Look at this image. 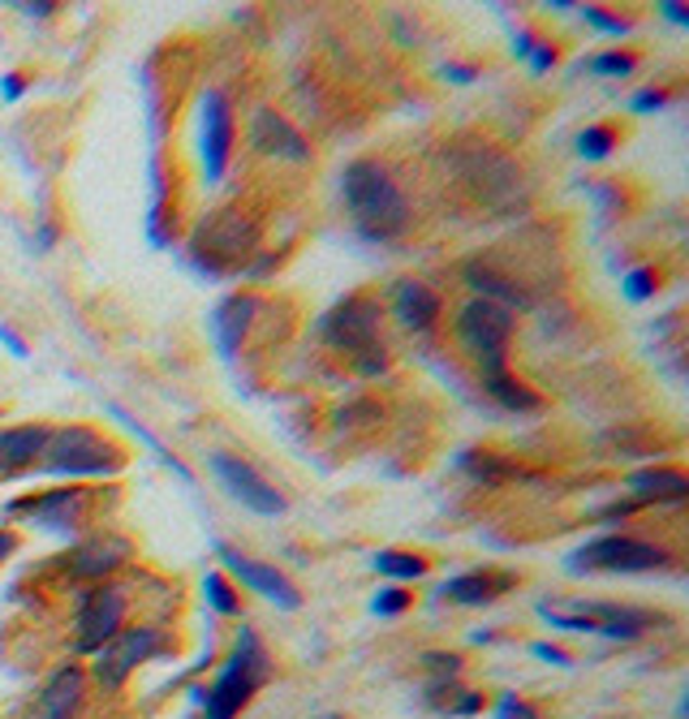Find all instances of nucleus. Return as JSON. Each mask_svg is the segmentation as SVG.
<instances>
[{
  "label": "nucleus",
  "instance_id": "nucleus-1",
  "mask_svg": "<svg viewBox=\"0 0 689 719\" xmlns=\"http://www.w3.org/2000/svg\"><path fill=\"white\" fill-rule=\"evenodd\" d=\"M341 190L354 216V229L366 241H393L397 233H406L409 207L406 195L393 186L388 168H379L375 160H354L341 177Z\"/></svg>",
  "mask_w": 689,
  "mask_h": 719
},
{
  "label": "nucleus",
  "instance_id": "nucleus-2",
  "mask_svg": "<svg viewBox=\"0 0 689 719\" xmlns=\"http://www.w3.org/2000/svg\"><path fill=\"white\" fill-rule=\"evenodd\" d=\"M122 466V448L91 427H56L48 431V444L40 452V470L61 475V479H104V475H117Z\"/></svg>",
  "mask_w": 689,
  "mask_h": 719
},
{
  "label": "nucleus",
  "instance_id": "nucleus-3",
  "mask_svg": "<svg viewBox=\"0 0 689 719\" xmlns=\"http://www.w3.org/2000/svg\"><path fill=\"white\" fill-rule=\"evenodd\" d=\"M268 673H272V664H268L263 642L254 638L250 629H242L216 685L203 689V719H238L246 702L259 694V685L268 680Z\"/></svg>",
  "mask_w": 689,
  "mask_h": 719
},
{
  "label": "nucleus",
  "instance_id": "nucleus-4",
  "mask_svg": "<svg viewBox=\"0 0 689 719\" xmlns=\"http://www.w3.org/2000/svg\"><path fill=\"white\" fill-rule=\"evenodd\" d=\"M539 616L552 629H577V634H599L612 642H634L655 625L650 612L638 607H616V603H586V600H556L539 603Z\"/></svg>",
  "mask_w": 689,
  "mask_h": 719
},
{
  "label": "nucleus",
  "instance_id": "nucleus-5",
  "mask_svg": "<svg viewBox=\"0 0 689 719\" xmlns=\"http://www.w3.org/2000/svg\"><path fill=\"white\" fill-rule=\"evenodd\" d=\"M254 241H259V229L246 216H238V211H216V216H207L203 225H199V233L190 241V254H195V263L203 268L207 277H225L229 268L246 263V254L254 250Z\"/></svg>",
  "mask_w": 689,
  "mask_h": 719
},
{
  "label": "nucleus",
  "instance_id": "nucleus-6",
  "mask_svg": "<svg viewBox=\"0 0 689 719\" xmlns=\"http://www.w3.org/2000/svg\"><path fill=\"white\" fill-rule=\"evenodd\" d=\"M457 336L461 345L474 354L483 375L504 371V354H509V341H513V311L495 306V302H466L461 315H457Z\"/></svg>",
  "mask_w": 689,
  "mask_h": 719
},
{
  "label": "nucleus",
  "instance_id": "nucleus-7",
  "mask_svg": "<svg viewBox=\"0 0 689 719\" xmlns=\"http://www.w3.org/2000/svg\"><path fill=\"white\" fill-rule=\"evenodd\" d=\"M573 573H650L672 564L664 548H655L647 539H629V534H604L595 543H582L565 560Z\"/></svg>",
  "mask_w": 689,
  "mask_h": 719
},
{
  "label": "nucleus",
  "instance_id": "nucleus-8",
  "mask_svg": "<svg viewBox=\"0 0 689 719\" xmlns=\"http://www.w3.org/2000/svg\"><path fill=\"white\" fill-rule=\"evenodd\" d=\"M379 315H384V311H379L375 298L354 293V298L336 302L324 320H320V336H324L336 354H349V358L358 362L363 354H370V350H384V345H379Z\"/></svg>",
  "mask_w": 689,
  "mask_h": 719
},
{
  "label": "nucleus",
  "instance_id": "nucleus-9",
  "mask_svg": "<svg viewBox=\"0 0 689 719\" xmlns=\"http://www.w3.org/2000/svg\"><path fill=\"white\" fill-rule=\"evenodd\" d=\"M9 518H27L35 521L48 534H74L82 530V521L91 513V491L82 487H61V491H43V496H27V500H13L4 504Z\"/></svg>",
  "mask_w": 689,
  "mask_h": 719
},
{
  "label": "nucleus",
  "instance_id": "nucleus-10",
  "mask_svg": "<svg viewBox=\"0 0 689 719\" xmlns=\"http://www.w3.org/2000/svg\"><path fill=\"white\" fill-rule=\"evenodd\" d=\"M207 466H211V475L220 479V487L242 504V509H250V513H259V518H281L284 513V500L281 491L272 487V482L263 479L250 461H242V457H229V452H211L207 457Z\"/></svg>",
  "mask_w": 689,
  "mask_h": 719
},
{
  "label": "nucleus",
  "instance_id": "nucleus-11",
  "mask_svg": "<svg viewBox=\"0 0 689 719\" xmlns=\"http://www.w3.org/2000/svg\"><path fill=\"white\" fill-rule=\"evenodd\" d=\"M122 621H125V591L122 586H104V582L91 586V591L79 600V621H74L79 638H74V646L86 650V655H95L104 642L122 634Z\"/></svg>",
  "mask_w": 689,
  "mask_h": 719
},
{
  "label": "nucleus",
  "instance_id": "nucleus-12",
  "mask_svg": "<svg viewBox=\"0 0 689 719\" xmlns=\"http://www.w3.org/2000/svg\"><path fill=\"white\" fill-rule=\"evenodd\" d=\"M156 650H160V629H122L117 638H108L95 650L91 673H95V680L104 689H122L125 680H129V673L143 659H152Z\"/></svg>",
  "mask_w": 689,
  "mask_h": 719
},
{
  "label": "nucleus",
  "instance_id": "nucleus-13",
  "mask_svg": "<svg viewBox=\"0 0 689 719\" xmlns=\"http://www.w3.org/2000/svg\"><path fill=\"white\" fill-rule=\"evenodd\" d=\"M229 152H233V113H229V100L220 91H203V100H199V160H203L207 186H216L225 177Z\"/></svg>",
  "mask_w": 689,
  "mask_h": 719
},
{
  "label": "nucleus",
  "instance_id": "nucleus-14",
  "mask_svg": "<svg viewBox=\"0 0 689 719\" xmlns=\"http://www.w3.org/2000/svg\"><path fill=\"white\" fill-rule=\"evenodd\" d=\"M216 552H220V560L229 564V573L242 582V586H250L259 600L276 603L281 612H297L302 607V591L284 577L276 564H263V560H250L242 556L238 548H229V543H216Z\"/></svg>",
  "mask_w": 689,
  "mask_h": 719
},
{
  "label": "nucleus",
  "instance_id": "nucleus-15",
  "mask_svg": "<svg viewBox=\"0 0 689 719\" xmlns=\"http://www.w3.org/2000/svg\"><path fill=\"white\" fill-rule=\"evenodd\" d=\"M250 147H254L259 156H276V160H289V164L311 160L306 138H302L281 113H272V108H259L254 121H250Z\"/></svg>",
  "mask_w": 689,
  "mask_h": 719
},
{
  "label": "nucleus",
  "instance_id": "nucleus-16",
  "mask_svg": "<svg viewBox=\"0 0 689 719\" xmlns=\"http://www.w3.org/2000/svg\"><path fill=\"white\" fill-rule=\"evenodd\" d=\"M125 560H129V543L125 539H117V534H95V539H86L79 552L70 556V577H79V582H104Z\"/></svg>",
  "mask_w": 689,
  "mask_h": 719
},
{
  "label": "nucleus",
  "instance_id": "nucleus-17",
  "mask_svg": "<svg viewBox=\"0 0 689 719\" xmlns=\"http://www.w3.org/2000/svg\"><path fill=\"white\" fill-rule=\"evenodd\" d=\"M48 431H52V427H40V423L0 431V479H13V475L35 470V466H40L43 444H48Z\"/></svg>",
  "mask_w": 689,
  "mask_h": 719
},
{
  "label": "nucleus",
  "instance_id": "nucleus-18",
  "mask_svg": "<svg viewBox=\"0 0 689 719\" xmlns=\"http://www.w3.org/2000/svg\"><path fill=\"white\" fill-rule=\"evenodd\" d=\"M254 306H259V302H254L250 293H229V298L211 311V336H216L220 358H233V354H238L246 327L254 320Z\"/></svg>",
  "mask_w": 689,
  "mask_h": 719
},
{
  "label": "nucleus",
  "instance_id": "nucleus-19",
  "mask_svg": "<svg viewBox=\"0 0 689 719\" xmlns=\"http://www.w3.org/2000/svg\"><path fill=\"white\" fill-rule=\"evenodd\" d=\"M82 689H86V677L79 664L56 668V677L43 685L40 702H35V719H74L82 707Z\"/></svg>",
  "mask_w": 689,
  "mask_h": 719
},
{
  "label": "nucleus",
  "instance_id": "nucleus-20",
  "mask_svg": "<svg viewBox=\"0 0 689 719\" xmlns=\"http://www.w3.org/2000/svg\"><path fill=\"white\" fill-rule=\"evenodd\" d=\"M393 315L406 332H427L431 323L440 320V298L418 280H401L397 293H393Z\"/></svg>",
  "mask_w": 689,
  "mask_h": 719
},
{
  "label": "nucleus",
  "instance_id": "nucleus-21",
  "mask_svg": "<svg viewBox=\"0 0 689 719\" xmlns=\"http://www.w3.org/2000/svg\"><path fill=\"white\" fill-rule=\"evenodd\" d=\"M513 586V577H487V573H461V577H448L440 586V600L466 603V607H479L491 603L495 595H504Z\"/></svg>",
  "mask_w": 689,
  "mask_h": 719
},
{
  "label": "nucleus",
  "instance_id": "nucleus-22",
  "mask_svg": "<svg viewBox=\"0 0 689 719\" xmlns=\"http://www.w3.org/2000/svg\"><path fill=\"white\" fill-rule=\"evenodd\" d=\"M466 284H470V289H479V298H483V302H495V306H504V311H509V306H518V311H522V306H530L526 293H522L513 280H504L500 272H491L487 263H466Z\"/></svg>",
  "mask_w": 689,
  "mask_h": 719
},
{
  "label": "nucleus",
  "instance_id": "nucleus-23",
  "mask_svg": "<svg viewBox=\"0 0 689 719\" xmlns=\"http://www.w3.org/2000/svg\"><path fill=\"white\" fill-rule=\"evenodd\" d=\"M629 487L643 491V500H672V504H681L689 496L686 475H677V470H638V475H629Z\"/></svg>",
  "mask_w": 689,
  "mask_h": 719
},
{
  "label": "nucleus",
  "instance_id": "nucleus-24",
  "mask_svg": "<svg viewBox=\"0 0 689 719\" xmlns=\"http://www.w3.org/2000/svg\"><path fill=\"white\" fill-rule=\"evenodd\" d=\"M483 388H487V397L491 400H500L504 409H539L543 400H539V393L530 388V384H522V379H513L509 375V366L504 371H495V375H483Z\"/></svg>",
  "mask_w": 689,
  "mask_h": 719
},
{
  "label": "nucleus",
  "instance_id": "nucleus-25",
  "mask_svg": "<svg viewBox=\"0 0 689 719\" xmlns=\"http://www.w3.org/2000/svg\"><path fill=\"white\" fill-rule=\"evenodd\" d=\"M108 414H113V418H117V423H125V427H129V431H134V436H138V440L147 444V448H152V452H156V457H160V461H164V466H168V470H173V475H177V479L195 482V475H190V470H186V461H177V457H173V452H168V448H164V444L156 440V436H152V431H147V427H143V423H138V418H134V414H125L122 405H108Z\"/></svg>",
  "mask_w": 689,
  "mask_h": 719
},
{
  "label": "nucleus",
  "instance_id": "nucleus-26",
  "mask_svg": "<svg viewBox=\"0 0 689 719\" xmlns=\"http://www.w3.org/2000/svg\"><path fill=\"white\" fill-rule=\"evenodd\" d=\"M375 569L379 573H388V577H401V582H414V577H422L427 573V560L414 556V552H375Z\"/></svg>",
  "mask_w": 689,
  "mask_h": 719
},
{
  "label": "nucleus",
  "instance_id": "nucleus-27",
  "mask_svg": "<svg viewBox=\"0 0 689 719\" xmlns=\"http://www.w3.org/2000/svg\"><path fill=\"white\" fill-rule=\"evenodd\" d=\"M203 595H207V603L220 612V616H242V600H238V591L225 582V573H207Z\"/></svg>",
  "mask_w": 689,
  "mask_h": 719
},
{
  "label": "nucleus",
  "instance_id": "nucleus-28",
  "mask_svg": "<svg viewBox=\"0 0 689 719\" xmlns=\"http://www.w3.org/2000/svg\"><path fill=\"white\" fill-rule=\"evenodd\" d=\"M612 147H616V134L608 125H586L577 134V156H586V160H604Z\"/></svg>",
  "mask_w": 689,
  "mask_h": 719
},
{
  "label": "nucleus",
  "instance_id": "nucleus-29",
  "mask_svg": "<svg viewBox=\"0 0 689 719\" xmlns=\"http://www.w3.org/2000/svg\"><path fill=\"white\" fill-rule=\"evenodd\" d=\"M586 70L591 74H604V79H629L638 70V61L629 52H599V56L586 61Z\"/></svg>",
  "mask_w": 689,
  "mask_h": 719
},
{
  "label": "nucleus",
  "instance_id": "nucleus-30",
  "mask_svg": "<svg viewBox=\"0 0 689 719\" xmlns=\"http://www.w3.org/2000/svg\"><path fill=\"white\" fill-rule=\"evenodd\" d=\"M406 607H409V595L401 591V586L379 591V595H375V603H370V612H375V616H401Z\"/></svg>",
  "mask_w": 689,
  "mask_h": 719
},
{
  "label": "nucleus",
  "instance_id": "nucleus-31",
  "mask_svg": "<svg viewBox=\"0 0 689 719\" xmlns=\"http://www.w3.org/2000/svg\"><path fill=\"white\" fill-rule=\"evenodd\" d=\"M582 13H586V22H591L595 31H604V35H629V22H625V18H612L608 9H595V4H591V9H582Z\"/></svg>",
  "mask_w": 689,
  "mask_h": 719
},
{
  "label": "nucleus",
  "instance_id": "nucleus-32",
  "mask_svg": "<svg viewBox=\"0 0 689 719\" xmlns=\"http://www.w3.org/2000/svg\"><path fill=\"white\" fill-rule=\"evenodd\" d=\"M495 719H539V711H534L530 702H522L518 694H504V698L495 702Z\"/></svg>",
  "mask_w": 689,
  "mask_h": 719
},
{
  "label": "nucleus",
  "instance_id": "nucleus-33",
  "mask_svg": "<svg viewBox=\"0 0 689 719\" xmlns=\"http://www.w3.org/2000/svg\"><path fill=\"white\" fill-rule=\"evenodd\" d=\"M625 293H629V302H647L650 293H655V277H650L647 268L629 272V277H625Z\"/></svg>",
  "mask_w": 689,
  "mask_h": 719
},
{
  "label": "nucleus",
  "instance_id": "nucleus-34",
  "mask_svg": "<svg viewBox=\"0 0 689 719\" xmlns=\"http://www.w3.org/2000/svg\"><path fill=\"white\" fill-rule=\"evenodd\" d=\"M422 664H427L440 680L445 677L452 680L457 677V668H461V655H440V650H431V655H422Z\"/></svg>",
  "mask_w": 689,
  "mask_h": 719
},
{
  "label": "nucleus",
  "instance_id": "nucleus-35",
  "mask_svg": "<svg viewBox=\"0 0 689 719\" xmlns=\"http://www.w3.org/2000/svg\"><path fill=\"white\" fill-rule=\"evenodd\" d=\"M530 650H534V659H543V664H556V668H573V655H568V650H561V646H552V642H534Z\"/></svg>",
  "mask_w": 689,
  "mask_h": 719
},
{
  "label": "nucleus",
  "instance_id": "nucleus-36",
  "mask_svg": "<svg viewBox=\"0 0 689 719\" xmlns=\"http://www.w3.org/2000/svg\"><path fill=\"white\" fill-rule=\"evenodd\" d=\"M530 70H534V74H547V70H552V65H556V48H552V43H539L534 40V48H530Z\"/></svg>",
  "mask_w": 689,
  "mask_h": 719
},
{
  "label": "nucleus",
  "instance_id": "nucleus-37",
  "mask_svg": "<svg viewBox=\"0 0 689 719\" xmlns=\"http://www.w3.org/2000/svg\"><path fill=\"white\" fill-rule=\"evenodd\" d=\"M664 104H668V95H664V91H638V95L629 100V108H634V113H659Z\"/></svg>",
  "mask_w": 689,
  "mask_h": 719
},
{
  "label": "nucleus",
  "instance_id": "nucleus-38",
  "mask_svg": "<svg viewBox=\"0 0 689 719\" xmlns=\"http://www.w3.org/2000/svg\"><path fill=\"white\" fill-rule=\"evenodd\" d=\"M0 345H4L13 358H27V345H22V336H18L9 323H0Z\"/></svg>",
  "mask_w": 689,
  "mask_h": 719
},
{
  "label": "nucleus",
  "instance_id": "nucleus-39",
  "mask_svg": "<svg viewBox=\"0 0 689 719\" xmlns=\"http://www.w3.org/2000/svg\"><path fill=\"white\" fill-rule=\"evenodd\" d=\"M479 711H483V698L479 694H461L457 707H452V716H479Z\"/></svg>",
  "mask_w": 689,
  "mask_h": 719
},
{
  "label": "nucleus",
  "instance_id": "nucleus-40",
  "mask_svg": "<svg viewBox=\"0 0 689 719\" xmlns=\"http://www.w3.org/2000/svg\"><path fill=\"white\" fill-rule=\"evenodd\" d=\"M445 79L448 82H461V86H466V82L479 79V70H474V65H445Z\"/></svg>",
  "mask_w": 689,
  "mask_h": 719
},
{
  "label": "nucleus",
  "instance_id": "nucleus-41",
  "mask_svg": "<svg viewBox=\"0 0 689 719\" xmlns=\"http://www.w3.org/2000/svg\"><path fill=\"white\" fill-rule=\"evenodd\" d=\"M22 86H27V82H22V74H4V79H0L4 100H18V95H22Z\"/></svg>",
  "mask_w": 689,
  "mask_h": 719
},
{
  "label": "nucleus",
  "instance_id": "nucleus-42",
  "mask_svg": "<svg viewBox=\"0 0 689 719\" xmlns=\"http://www.w3.org/2000/svg\"><path fill=\"white\" fill-rule=\"evenodd\" d=\"M659 9H664V13H668L677 27H686V22H689V9H686V4H677V0H668V4H659Z\"/></svg>",
  "mask_w": 689,
  "mask_h": 719
},
{
  "label": "nucleus",
  "instance_id": "nucleus-43",
  "mask_svg": "<svg viewBox=\"0 0 689 719\" xmlns=\"http://www.w3.org/2000/svg\"><path fill=\"white\" fill-rule=\"evenodd\" d=\"M27 18H48V13H56V4L52 0H40V4H18Z\"/></svg>",
  "mask_w": 689,
  "mask_h": 719
},
{
  "label": "nucleus",
  "instance_id": "nucleus-44",
  "mask_svg": "<svg viewBox=\"0 0 689 719\" xmlns=\"http://www.w3.org/2000/svg\"><path fill=\"white\" fill-rule=\"evenodd\" d=\"M530 48H534V35H530V31H513V52H518V56H530Z\"/></svg>",
  "mask_w": 689,
  "mask_h": 719
},
{
  "label": "nucleus",
  "instance_id": "nucleus-45",
  "mask_svg": "<svg viewBox=\"0 0 689 719\" xmlns=\"http://www.w3.org/2000/svg\"><path fill=\"white\" fill-rule=\"evenodd\" d=\"M13 543H18V539H13L9 530H0V560H4V556H9V552H13Z\"/></svg>",
  "mask_w": 689,
  "mask_h": 719
},
{
  "label": "nucleus",
  "instance_id": "nucleus-46",
  "mask_svg": "<svg viewBox=\"0 0 689 719\" xmlns=\"http://www.w3.org/2000/svg\"><path fill=\"white\" fill-rule=\"evenodd\" d=\"M324 719H341V716H324Z\"/></svg>",
  "mask_w": 689,
  "mask_h": 719
}]
</instances>
